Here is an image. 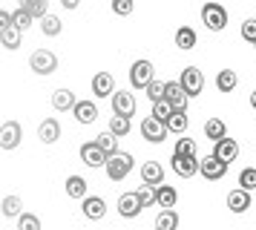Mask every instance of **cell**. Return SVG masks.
<instances>
[{
	"instance_id": "4316f807",
	"label": "cell",
	"mask_w": 256,
	"mask_h": 230,
	"mask_svg": "<svg viewBox=\"0 0 256 230\" xmlns=\"http://www.w3.org/2000/svg\"><path fill=\"white\" fill-rule=\"evenodd\" d=\"M187 124H190V118H187V112H182V110H173V115L164 121L167 132H176V136H182V132L187 130Z\"/></svg>"
},
{
	"instance_id": "9c48e42d",
	"label": "cell",
	"mask_w": 256,
	"mask_h": 230,
	"mask_svg": "<svg viewBox=\"0 0 256 230\" xmlns=\"http://www.w3.org/2000/svg\"><path fill=\"white\" fill-rule=\"evenodd\" d=\"M141 136L147 138L150 144H162L164 138H167V126H164V121H158V118L147 115V118L141 121Z\"/></svg>"
},
{
	"instance_id": "e0dca14e",
	"label": "cell",
	"mask_w": 256,
	"mask_h": 230,
	"mask_svg": "<svg viewBox=\"0 0 256 230\" xmlns=\"http://www.w3.org/2000/svg\"><path fill=\"white\" fill-rule=\"evenodd\" d=\"M173 164V172L176 176H182V178H193L198 172V158H184V156H173L170 158Z\"/></svg>"
},
{
	"instance_id": "d4e9b609",
	"label": "cell",
	"mask_w": 256,
	"mask_h": 230,
	"mask_svg": "<svg viewBox=\"0 0 256 230\" xmlns=\"http://www.w3.org/2000/svg\"><path fill=\"white\" fill-rule=\"evenodd\" d=\"M86 193H90V184H86L84 176H70L66 178V196L70 198H84Z\"/></svg>"
},
{
	"instance_id": "4fadbf2b",
	"label": "cell",
	"mask_w": 256,
	"mask_h": 230,
	"mask_svg": "<svg viewBox=\"0 0 256 230\" xmlns=\"http://www.w3.org/2000/svg\"><path fill=\"white\" fill-rule=\"evenodd\" d=\"M81 161L86 164V167H104L106 164V152L95 141H86V144H81Z\"/></svg>"
},
{
	"instance_id": "836d02e7",
	"label": "cell",
	"mask_w": 256,
	"mask_h": 230,
	"mask_svg": "<svg viewBox=\"0 0 256 230\" xmlns=\"http://www.w3.org/2000/svg\"><path fill=\"white\" fill-rule=\"evenodd\" d=\"M196 141L193 138H178L176 141V150H173V156H184V158H196Z\"/></svg>"
},
{
	"instance_id": "7dc6e473",
	"label": "cell",
	"mask_w": 256,
	"mask_h": 230,
	"mask_svg": "<svg viewBox=\"0 0 256 230\" xmlns=\"http://www.w3.org/2000/svg\"><path fill=\"white\" fill-rule=\"evenodd\" d=\"M254 49H256V40H254Z\"/></svg>"
},
{
	"instance_id": "603a6c76",
	"label": "cell",
	"mask_w": 256,
	"mask_h": 230,
	"mask_svg": "<svg viewBox=\"0 0 256 230\" xmlns=\"http://www.w3.org/2000/svg\"><path fill=\"white\" fill-rule=\"evenodd\" d=\"M0 213H3V218H18L24 213V198L20 196H6L0 202Z\"/></svg>"
},
{
	"instance_id": "60d3db41",
	"label": "cell",
	"mask_w": 256,
	"mask_h": 230,
	"mask_svg": "<svg viewBox=\"0 0 256 230\" xmlns=\"http://www.w3.org/2000/svg\"><path fill=\"white\" fill-rule=\"evenodd\" d=\"M110 9L116 12L118 18H127V14H132V9H136V0H112Z\"/></svg>"
},
{
	"instance_id": "1f68e13d",
	"label": "cell",
	"mask_w": 256,
	"mask_h": 230,
	"mask_svg": "<svg viewBox=\"0 0 256 230\" xmlns=\"http://www.w3.org/2000/svg\"><path fill=\"white\" fill-rule=\"evenodd\" d=\"M20 9H26L35 20H40L44 14H49V0H20Z\"/></svg>"
},
{
	"instance_id": "cb8c5ba5",
	"label": "cell",
	"mask_w": 256,
	"mask_h": 230,
	"mask_svg": "<svg viewBox=\"0 0 256 230\" xmlns=\"http://www.w3.org/2000/svg\"><path fill=\"white\" fill-rule=\"evenodd\" d=\"M176 202H178V193H176V187L173 184H158L156 187V204H162V207H176Z\"/></svg>"
},
{
	"instance_id": "74e56055",
	"label": "cell",
	"mask_w": 256,
	"mask_h": 230,
	"mask_svg": "<svg viewBox=\"0 0 256 230\" xmlns=\"http://www.w3.org/2000/svg\"><path fill=\"white\" fill-rule=\"evenodd\" d=\"M32 20H35V18H32V14H29L26 9L12 12V26H14V29H20V32H26V29L32 26Z\"/></svg>"
},
{
	"instance_id": "277c9868",
	"label": "cell",
	"mask_w": 256,
	"mask_h": 230,
	"mask_svg": "<svg viewBox=\"0 0 256 230\" xmlns=\"http://www.w3.org/2000/svg\"><path fill=\"white\" fill-rule=\"evenodd\" d=\"M152 78H156V66H152L147 58H138L130 66V84H132V90H144Z\"/></svg>"
},
{
	"instance_id": "9a60e30c",
	"label": "cell",
	"mask_w": 256,
	"mask_h": 230,
	"mask_svg": "<svg viewBox=\"0 0 256 230\" xmlns=\"http://www.w3.org/2000/svg\"><path fill=\"white\" fill-rule=\"evenodd\" d=\"M92 92H95V98H110V95L116 92V78H112V72H95Z\"/></svg>"
},
{
	"instance_id": "f6af8a7d",
	"label": "cell",
	"mask_w": 256,
	"mask_h": 230,
	"mask_svg": "<svg viewBox=\"0 0 256 230\" xmlns=\"http://www.w3.org/2000/svg\"><path fill=\"white\" fill-rule=\"evenodd\" d=\"M60 6H64V9H78V6H81V0H60Z\"/></svg>"
},
{
	"instance_id": "5bb4252c",
	"label": "cell",
	"mask_w": 256,
	"mask_h": 230,
	"mask_svg": "<svg viewBox=\"0 0 256 230\" xmlns=\"http://www.w3.org/2000/svg\"><path fill=\"white\" fill-rule=\"evenodd\" d=\"M72 115H75V121L84 124V126L95 124V121H98V106H95V101H75Z\"/></svg>"
},
{
	"instance_id": "bcb514c9",
	"label": "cell",
	"mask_w": 256,
	"mask_h": 230,
	"mask_svg": "<svg viewBox=\"0 0 256 230\" xmlns=\"http://www.w3.org/2000/svg\"><path fill=\"white\" fill-rule=\"evenodd\" d=\"M250 106H254V110H256V90L250 92Z\"/></svg>"
},
{
	"instance_id": "2e32d148",
	"label": "cell",
	"mask_w": 256,
	"mask_h": 230,
	"mask_svg": "<svg viewBox=\"0 0 256 230\" xmlns=\"http://www.w3.org/2000/svg\"><path fill=\"white\" fill-rule=\"evenodd\" d=\"M38 138L44 141V144H55L60 138V124L58 118H44L40 124H38Z\"/></svg>"
},
{
	"instance_id": "d6a6232c",
	"label": "cell",
	"mask_w": 256,
	"mask_h": 230,
	"mask_svg": "<svg viewBox=\"0 0 256 230\" xmlns=\"http://www.w3.org/2000/svg\"><path fill=\"white\" fill-rule=\"evenodd\" d=\"M130 130H132V124H130V118H124V115H112V118H110V132H112L116 138L130 136Z\"/></svg>"
},
{
	"instance_id": "f1b7e54d",
	"label": "cell",
	"mask_w": 256,
	"mask_h": 230,
	"mask_svg": "<svg viewBox=\"0 0 256 230\" xmlns=\"http://www.w3.org/2000/svg\"><path fill=\"white\" fill-rule=\"evenodd\" d=\"M204 136H208L210 141L216 144L219 138H224V136H228V124H224L222 118H208V121H204Z\"/></svg>"
},
{
	"instance_id": "8d00e7d4",
	"label": "cell",
	"mask_w": 256,
	"mask_h": 230,
	"mask_svg": "<svg viewBox=\"0 0 256 230\" xmlns=\"http://www.w3.org/2000/svg\"><path fill=\"white\" fill-rule=\"evenodd\" d=\"M136 198H138L141 207L156 204V187H150V184H141L138 190H136Z\"/></svg>"
},
{
	"instance_id": "c3c4849f",
	"label": "cell",
	"mask_w": 256,
	"mask_h": 230,
	"mask_svg": "<svg viewBox=\"0 0 256 230\" xmlns=\"http://www.w3.org/2000/svg\"><path fill=\"white\" fill-rule=\"evenodd\" d=\"M156 230H158V228H156Z\"/></svg>"
},
{
	"instance_id": "4dcf8cb0",
	"label": "cell",
	"mask_w": 256,
	"mask_h": 230,
	"mask_svg": "<svg viewBox=\"0 0 256 230\" xmlns=\"http://www.w3.org/2000/svg\"><path fill=\"white\" fill-rule=\"evenodd\" d=\"M20 40H24V32H20V29H14V26H9V29H3V32H0V46H3V49H18Z\"/></svg>"
},
{
	"instance_id": "8992f818",
	"label": "cell",
	"mask_w": 256,
	"mask_h": 230,
	"mask_svg": "<svg viewBox=\"0 0 256 230\" xmlns=\"http://www.w3.org/2000/svg\"><path fill=\"white\" fill-rule=\"evenodd\" d=\"M24 141V126L18 121H6L0 124V150H18Z\"/></svg>"
},
{
	"instance_id": "e575fe53",
	"label": "cell",
	"mask_w": 256,
	"mask_h": 230,
	"mask_svg": "<svg viewBox=\"0 0 256 230\" xmlns=\"http://www.w3.org/2000/svg\"><path fill=\"white\" fill-rule=\"evenodd\" d=\"M95 144H98V147L104 150L106 156H112V152H116V150H118V138L112 136L110 130H106V132H101V136L95 138Z\"/></svg>"
},
{
	"instance_id": "ffe728a7",
	"label": "cell",
	"mask_w": 256,
	"mask_h": 230,
	"mask_svg": "<svg viewBox=\"0 0 256 230\" xmlns=\"http://www.w3.org/2000/svg\"><path fill=\"white\" fill-rule=\"evenodd\" d=\"M75 92L72 90H66V86H60V90H55L52 92V106L58 110V112H70L72 106H75Z\"/></svg>"
},
{
	"instance_id": "ab89813d",
	"label": "cell",
	"mask_w": 256,
	"mask_h": 230,
	"mask_svg": "<svg viewBox=\"0 0 256 230\" xmlns=\"http://www.w3.org/2000/svg\"><path fill=\"white\" fill-rule=\"evenodd\" d=\"M18 230H40V218L35 213H20L18 216Z\"/></svg>"
},
{
	"instance_id": "5b68a950",
	"label": "cell",
	"mask_w": 256,
	"mask_h": 230,
	"mask_svg": "<svg viewBox=\"0 0 256 230\" xmlns=\"http://www.w3.org/2000/svg\"><path fill=\"white\" fill-rule=\"evenodd\" d=\"M178 86L184 90L187 98H196V95H202V90H204V75H202V69L196 66H187L182 69V78H178Z\"/></svg>"
},
{
	"instance_id": "f546056e",
	"label": "cell",
	"mask_w": 256,
	"mask_h": 230,
	"mask_svg": "<svg viewBox=\"0 0 256 230\" xmlns=\"http://www.w3.org/2000/svg\"><path fill=\"white\" fill-rule=\"evenodd\" d=\"M156 228L158 230H176L178 228V213H176L173 207H164L162 213L156 216Z\"/></svg>"
},
{
	"instance_id": "3957f363",
	"label": "cell",
	"mask_w": 256,
	"mask_h": 230,
	"mask_svg": "<svg viewBox=\"0 0 256 230\" xmlns=\"http://www.w3.org/2000/svg\"><path fill=\"white\" fill-rule=\"evenodd\" d=\"M29 69L35 75H55L58 72V55L49 52V49H35L29 58Z\"/></svg>"
},
{
	"instance_id": "d590c367",
	"label": "cell",
	"mask_w": 256,
	"mask_h": 230,
	"mask_svg": "<svg viewBox=\"0 0 256 230\" xmlns=\"http://www.w3.org/2000/svg\"><path fill=\"white\" fill-rule=\"evenodd\" d=\"M239 187L248 190V193H254L256 190V167H244V170L239 172Z\"/></svg>"
},
{
	"instance_id": "7a4b0ae2",
	"label": "cell",
	"mask_w": 256,
	"mask_h": 230,
	"mask_svg": "<svg viewBox=\"0 0 256 230\" xmlns=\"http://www.w3.org/2000/svg\"><path fill=\"white\" fill-rule=\"evenodd\" d=\"M202 23L208 26L210 32H222L228 26V9L222 3H216V0H210V3L202 6Z\"/></svg>"
},
{
	"instance_id": "f35d334b",
	"label": "cell",
	"mask_w": 256,
	"mask_h": 230,
	"mask_svg": "<svg viewBox=\"0 0 256 230\" xmlns=\"http://www.w3.org/2000/svg\"><path fill=\"white\" fill-rule=\"evenodd\" d=\"M141 92H144V95H147V98H150L152 104H156V101H162V98H164V80H156V78H152V80H150V84H147V86H144Z\"/></svg>"
},
{
	"instance_id": "8fae6325",
	"label": "cell",
	"mask_w": 256,
	"mask_h": 230,
	"mask_svg": "<svg viewBox=\"0 0 256 230\" xmlns=\"http://www.w3.org/2000/svg\"><path fill=\"white\" fill-rule=\"evenodd\" d=\"M213 156L219 161H224V164H230V161H236L239 158V141L236 138H219L216 144H213Z\"/></svg>"
},
{
	"instance_id": "6da1fadb",
	"label": "cell",
	"mask_w": 256,
	"mask_h": 230,
	"mask_svg": "<svg viewBox=\"0 0 256 230\" xmlns=\"http://www.w3.org/2000/svg\"><path fill=\"white\" fill-rule=\"evenodd\" d=\"M132 167H136V158H132L130 152H124V150H116L112 156H106V164H104L106 178H110V182H116V184L124 182Z\"/></svg>"
},
{
	"instance_id": "b9f144b4",
	"label": "cell",
	"mask_w": 256,
	"mask_h": 230,
	"mask_svg": "<svg viewBox=\"0 0 256 230\" xmlns=\"http://www.w3.org/2000/svg\"><path fill=\"white\" fill-rule=\"evenodd\" d=\"M170 115H173V106H170V104L164 101H156L152 104V118H158V121H167V118H170Z\"/></svg>"
},
{
	"instance_id": "7c38bea8",
	"label": "cell",
	"mask_w": 256,
	"mask_h": 230,
	"mask_svg": "<svg viewBox=\"0 0 256 230\" xmlns=\"http://www.w3.org/2000/svg\"><path fill=\"white\" fill-rule=\"evenodd\" d=\"M164 101L170 104L173 110L187 112V95H184V90L178 86V80H164Z\"/></svg>"
},
{
	"instance_id": "ac0fdd59",
	"label": "cell",
	"mask_w": 256,
	"mask_h": 230,
	"mask_svg": "<svg viewBox=\"0 0 256 230\" xmlns=\"http://www.w3.org/2000/svg\"><path fill=\"white\" fill-rule=\"evenodd\" d=\"M141 182L150 184V187H158V184H164V167L158 164V161H147V164L141 167Z\"/></svg>"
},
{
	"instance_id": "ba28073f",
	"label": "cell",
	"mask_w": 256,
	"mask_h": 230,
	"mask_svg": "<svg viewBox=\"0 0 256 230\" xmlns=\"http://www.w3.org/2000/svg\"><path fill=\"white\" fill-rule=\"evenodd\" d=\"M224 172H228V164L219 161L216 156H208V158L198 161V176L208 182H219V178H224Z\"/></svg>"
},
{
	"instance_id": "52a82bcc",
	"label": "cell",
	"mask_w": 256,
	"mask_h": 230,
	"mask_svg": "<svg viewBox=\"0 0 256 230\" xmlns=\"http://www.w3.org/2000/svg\"><path fill=\"white\" fill-rule=\"evenodd\" d=\"M110 106H112L116 115H124V118H132L136 115V98L124 90H116L110 95Z\"/></svg>"
},
{
	"instance_id": "7402d4cb",
	"label": "cell",
	"mask_w": 256,
	"mask_h": 230,
	"mask_svg": "<svg viewBox=\"0 0 256 230\" xmlns=\"http://www.w3.org/2000/svg\"><path fill=\"white\" fill-rule=\"evenodd\" d=\"M198 44V34L190 29V26H178L176 29V46L178 49H184V52H190V49H196Z\"/></svg>"
},
{
	"instance_id": "83f0119b",
	"label": "cell",
	"mask_w": 256,
	"mask_h": 230,
	"mask_svg": "<svg viewBox=\"0 0 256 230\" xmlns=\"http://www.w3.org/2000/svg\"><path fill=\"white\" fill-rule=\"evenodd\" d=\"M236 86H239V75L233 69H222L219 75H216V90L219 92H233Z\"/></svg>"
},
{
	"instance_id": "484cf974",
	"label": "cell",
	"mask_w": 256,
	"mask_h": 230,
	"mask_svg": "<svg viewBox=\"0 0 256 230\" xmlns=\"http://www.w3.org/2000/svg\"><path fill=\"white\" fill-rule=\"evenodd\" d=\"M40 32L46 34V38H58V34L64 32V23H60L58 14H52V12L44 14V18H40Z\"/></svg>"
},
{
	"instance_id": "d6986e66",
	"label": "cell",
	"mask_w": 256,
	"mask_h": 230,
	"mask_svg": "<svg viewBox=\"0 0 256 230\" xmlns=\"http://www.w3.org/2000/svg\"><path fill=\"white\" fill-rule=\"evenodd\" d=\"M248 207H250V193H248V190L236 187V190L228 193V210H230V213H244Z\"/></svg>"
},
{
	"instance_id": "7bdbcfd3",
	"label": "cell",
	"mask_w": 256,
	"mask_h": 230,
	"mask_svg": "<svg viewBox=\"0 0 256 230\" xmlns=\"http://www.w3.org/2000/svg\"><path fill=\"white\" fill-rule=\"evenodd\" d=\"M242 38L248 40V44L256 40V18H248V20L242 23Z\"/></svg>"
},
{
	"instance_id": "681fc988",
	"label": "cell",
	"mask_w": 256,
	"mask_h": 230,
	"mask_svg": "<svg viewBox=\"0 0 256 230\" xmlns=\"http://www.w3.org/2000/svg\"><path fill=\"white\" fill-rule=\"evenodd\" d=\"M254 3H256V0H254Z\"/></svg>"
},
{
	"instance_id": "44dd1931",
	"label": "cell",
	"mask_w": 256,
	"mask_h": 230,
	"mask_svg": "<svg viewBox=\"0 0 256 230\" xmlns=\"http://www.w3.org/2000/svg\"><path fill=\"white\" fill-rule=\"evenodd\" d=\"M141 210H144V207L138 204L136 193H124L121 198H118V213H121L124 218H136V216H141Z\"/></svg>"
},
{
	"instance_id": "ee69618b",
	"label": "cell",
	"mask_w": 256,
	"mask_h": 230,
	"mask_svg": "<svg viewBox=\"0 0 256 230\" xmlns=\"http://www.w3.org/2000/svg\"><path fill=\"white\" fill-rule=\"evenodd\" d=\"M9 26H12V12L0 9V32H3V29H9Z\"/></svg>"
},
{
	"instance_id": "30bf717a",
	"label": "cell",
	"mask_w": 256,
	"mask_h": 230,
	"mask_svg": "<svg viewBox=\"0 0 256 230\" xmlns=\"http://www.w3.org/2000/svg\"><path fill=\"white\" fill-rule=\"evenodd\" d=\"M81 210H84V216L90 218V222H101V218L106 216V202L101 198V196H84L81 198Z\"/></svg>"
}]
</instances>
